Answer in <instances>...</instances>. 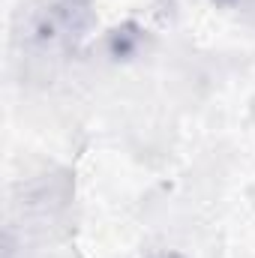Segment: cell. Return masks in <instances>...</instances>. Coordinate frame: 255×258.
Segmentation results:
<instances>
[{"instance_id": "3957f363", "label": "cell", "mask_w": 255, "mask_h": 258, "mask_svg": "<svg viewBox=\"0 0 255 258\" xmlns=\"http://www.w3.org/2000/svg\"><path fill=\"white\" fill-rule=\"evenodd\" d=\"M147 258H183L180 252H153V255H147Z\"/></svg>"}, {"instance_id": "6da1fadb", "label": "cell", "mask_w": 255, "mask_h": 258, "mask_svg": "<svg viewBox=\"0 0 255 258\" xmlns=\"http://www.w3.org/2000/svg\"><path fill=\"white\" fill-rule=\"evenodd\" d=\"M93 24L90 0H36L24 18V42L36 54L69 51Z\"/></svg>"}, {"instance_id": "7a4b0ae2", "label": "cell", "mask_w": 255, "mask_h": 258, "mask_svg": "<svg viewBox=\"0 0 255 258\" xmlns=\"http://www.w3.org/2000/svg\"><path fill=\"white\" fill-rule=\"evenodd\" d=\"M219 3L222 9H231V12H240L246 18H255V0H213Z\"/></svg>"}]
</instances>
